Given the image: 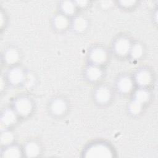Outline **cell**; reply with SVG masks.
<instances>
[{"label":"cell","instance_id":"obj_1","mask_svg":"<svg viewBox=\"0 0 158 158\" xmlns=\"http://www.w3.org/2000/svg\"><path fill=\"white\" fill-rule=\"evenodd\" d=\"M111 156V152L109 149L101 144L92 146L88 150L86 154V157H107Z\"/></svg>","mask_w":158,"mask_h":158},{"label":"cell","instance_id":"obj_2","mask_svg":"<svg viewBox=\"0 0 158 158\" xmlns=\"http://www.w3.org/2000/svg\"><path fill=\"white\" fill-rule=\"evenodd\" d=\"M31 108L32 106L30 101L26 98L20 99L16 103V109L22 115L28 114L31 112Z\"/></svg>","mask_w":158,"mask_h":158},{"label":"cell","instance_id":"obj_3","mask_svg":"<svg viewBox=\"0 0 158 158\" xmlns=\"http://www.w3.org/2000/svg\"><path fill=\"white\" fill-rule=\"evenodd\" d=\"M130 48L129 41L125 39L121 38L118 40L115 44V50L118 54L120 55H124L127 54Z\"/></svg>","mask_w":158,"mask_h":158},{"label":"cell","instance_id":"obj_4","mask_svg":"<svg viewBox=\"0 0 158 158\" xmlns=\"http://www.w3.org/2000/svg\"><path fill=\"white\" fill-rule=\"evenodd\" d=\"M91 58L95 63L101 64L106 60V53L102 49H95L91 54Z\"/></svg>","mask_w":158,"mask_h":158},{"label":"cell","instance_id":"obj_5","mask_svg":"<svg viewBox=\"0 0 158 158\" xmlns=\"http://www.w3.org/2000/svg\"><path fill=\"white\" fill-rule=\"evenodd\" d=\"M110 93L109 90L105 88L101 87L98 89L96 92V98L98 101L101 102H105L110 98Z\"/></svg>","mask_w":158,"mask_h":158},{"label":"cell","instance_id":"obj_6","mask_svg":"<svg viewBox=\"0 0 158 158\" xmlns=\"http://www.w3.org/2000/svg\"><path fill=\"white\" fill-rule=\"evenodd\" d=\"M9 80L14 83H20L23 78L22 71L19 69H14L9 73Z\"/></svg>","mask_w":158,"mask_h":158},{"label":"cell","instance_id":"obj_7","mask_svg":"<svg viewBox=\"0 0 158 158\" xmlns=\"http://www.w3.org/2000/svg\"><path fill=\"white\" fill-rule=\"evenodd\" d=\"M137 81L141 85H147L151 80V74L146 70L140 72L137 75Z\"/></svg>","mask_w":158,"mask_h":158},{"label":"cell","instance_id":"obj_8","mask_svg":"<svg viewBox=\"0 0 158 158\" xmlns=\"http://www.w3.org/2000/svg\"><path fill=\"white\" fill-rule=\"evenodd\" d=\"M65 103L61 99H56L52 105V110L56 114H61L65 112Z\"/></svg>","mask_w":158,"mask_h":158},{"label":"cell","instance_id":"obj_9","mask_svg":"<svg viewBox=\"0 0 158 158\" xmlns=\"http://www.w3.org/2000/svg\"><path fill=\"white\" fill-rule=\"evenodd\" d=\"M87 75L89 79L96 80L101 75V71L99 68L96 66H91L88 69Z\"/></svg>","mask_w":158,"mask_h":158},{"label":"cell","instance_id":"obj_10","mask_svg":"<svg viewBox=\"0 0 158 158\" xmlns=\"http://www.w3.org/2000/svg\"><path fill=\"white\" fill-rule=\"evenodd\" d=\"M133 84L131 80L127 77L122 78L119 83V88L123 92H128L131 90Z\"/></svg>","mask_w":158,"mask_h":158},{"label":"cell","instance_id":"obj_11","mask_svg":"<svg viewBox=\"0 0 158 158\" xmlns=\"http://www.w3.org/2000/svg\"><path fill=\"white\" fill-rule=\"evenodd\" d=\"M16 116L11 110L6 111L2 117V121L5 125H9L14 123L15 120Z\"/></svg>","mask_w":158,"mask_h":158},{"label":"cell","instance_id":"obj_12","mask_svg":"<svg viewBox=\"0 0 158 158\" xmlns=\"http://www.w3.org/2000/svg\"><path fill=\"white\" fill-rule=\"evenodd\" d=\"M26 153L28 157H34L39 153V148L35 143H30L26 148Z\"/></svg>","mask_w":158,"mask_h":158},{"label":"cell","instance_id":"obj_13","mask_svg":"<svg viewBox=\"0 0 158 158\" xmlns=\"http://www.w3.org/2000/svg\"><path fill=\"white\" fill-rule=\"evenodd\" d=\"M56 27L59 29L65 28L68 24V20L64 16L59 15L57 16L54 21Z\"/></svg>","mask_w":158,"mask_h":158},{"label":"cell","instance_id":"obj_14","mask_svg":"<svg viewBox=\"0 0 158 158\" xmlns=\"http://www.w3.org/2000/svg\"><path fill=\"white\" fill-rule=\"evenodd\" d=\"M19 58V54L15 49L9 50L6 54V59L9 63L15 62Z\"/></svg>","mask_w":158,"mask_h":158},{"label":"cell","instance_id":"obj_15","mask_svg":"<svg viewBox=\"0 0 158 158\" xmlns=\"http://www.w3.org/2000/svg\"><path fill=\"white\" fill-rule=\"evenodd\" d=\"M136 101L141 104L144 102L149 99V93L148 91L143 89L139 90L136 94Z\"/></svg>","mask_w":158,"mask_h":158},{"label":"cell","instance_id":"obj_16","mask_svg":"<svg viewBox=\"0 0 158 158\" xmlns=\"http://www.w3.org/2000/svg\"><path fill=\"white\" fill-rule=\"evenodd\" d=\"M20 152L18 148L12 147L4 152V157H18L20 156Z\"/></svg>","mask_w":158,"mask_h":158},{"label":"cell","instance_id":"obj_17","mask_svg":"<svg viewBox=\"0 0 158 158\" xmlns=\"http://www.w3.org/2000/svg\"><path fill=\"white\" fill-rule=\"evenodd\" d=\"M74 27L78 31L83 30L86 27V20L81 17H78L75 19L74 22Z\"/></svg>","mask_w":158,"mask_h":158},{"label":"cell","instance_id":"obj_18","mask_svg":"<svg viewBox=\"0 0 158 158\" xmlns=\"http://www.w3.org/2000/svg\"><path fill=\"white\" fill-rule=\"evenodd\" d=\"M62 9L67 14H72L75 11V6L70 1H65L62 4Z\"/></svg>","mask_w":158,"mask_h":158},{"label":"cell","instance_id":"obj_19","mask_svg":"<svg viewBox=\"0 0 158 158\" xmlns=\"http://www.w3.org/2000/svg\"><path fill=\"white\" fill-rule=\"evenodd\" d=\"M142 54H143V49L140 45L136 44L131 49V54L133 57L138 58L142 55Z\"/></svg>","mask_w":158,"mask_h":158},{"label":"cell","instance_id":"obj_20","mask_svg":"<svg viewBox=\"0 0 158 158\" xmlns=\"http://www.w3.org/2000/svg\"><path fill=\"white\" fill-rule=\"evenodd\" d=\"M130 109L133 114H138L141 109V104L137 101H135L130 104Z\"/></svg>","mask_w":158,"mask_h":158},{"label":"cell","instance_id":"obj_21","mask_svg":"<svg viewBox=\"0 0 158 158\" xmlns=\"http://www.w3.org/2000/svg\"><path fill=\"white\" fill-rule=\"evenodd\" d=\"M13 139V136L10 133L5 132L2 134L1 138V141L2 144H8L12 141Z\"/></svg>","mask_w":158,"mask_h":158},{"label":"cell","instance_id":"obj_22","mask_svg":"<svg viewBox=\"0 0 158 158\" xmlns=\"http://www.w3.org/2000/svg\"><path fill=\"white\" fill-rule=\"evenodd\" d=\"M120 2L124 6H130L133 5L135 3V1H121Z\"/></svg>","mask_w":158,"mask_h":158},{"label":"cell","instance_id":"obj_23","mask_svg":"<svg viewBox=\"0 0 158 158\" xmlns=\"http://www.w3.org/2000/svg\"><path fill=\"white\" fill-rule=\"evenodd\" d=\"M80 6H85L86 3H87V1H77V2Z\"/></svg>","mask_w":158,"mask_h":158}]
</instances>
